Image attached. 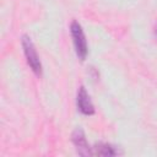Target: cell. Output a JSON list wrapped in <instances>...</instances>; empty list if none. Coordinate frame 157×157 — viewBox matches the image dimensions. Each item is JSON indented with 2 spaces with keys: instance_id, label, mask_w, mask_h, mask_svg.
I'll return each mask as SVG.
<instances>
[{
  "instance_id": "1",
  "label": "cell",
  "mask_w": 157,
  "mask_h": 157,
  "mask_svg": "<svg viewBox=\"0 0 157 157\" xmlns=\"http://www.w3.org/2000/svg\"><path fill=\"white\" fill-rule=\"evenodd\" d=\"M70 29H71V36H72V42H74L76 54L81 60H85L87 56V42H86L85 33L82 31V27L78 22L74 21L70 26Z\"/></svg>"
},
{
  "instance_id": "2",
  "label": "cell",
  "mask_w": 157,
  "mask_h": 157,
  "mask_svg": "<svg viewBox=\"0 0 157 157\" xmlns=\"http://www.w3.org/2000/svg\"><path fill=\"white\" fill-rule=\"evenodd\" d=\"M22 47H23V52H25L27 63L31 66V69L33 70V72L36 75H42V64H40L37 50H36L29 37H27V36L22 37Z\"/></svg>"
},
{
  "instance_id": "3",
  "label": "cell",
  "mask_w": 157,
  "mask_h": 157,
  "mask_svg": "<svg viewBox=\"0 0 157 157\" xmlns=\"http://www.w3.org/2000/svg\"><path fill=\"white\" fill-rule=\"evenodd\" d=\"M72 142H74L78 155H81V156H91V155H93V152L91 151V148L88 146V142L86 140V136H85V132L82 131V129L77 128L72 132Z\"/></svg>"
},
{
  "instance_id": "4",
  "label": "cell",
  "mask_w": 157,
  "mask_h": 157,
  "mask_svg": "<svg viewBox=\"0 0 157 157\" xmlns=\"http://www.w3.org/2000/svg\"><path fill=\"white\" fill-rule=\"evenodd\" d=\"M77 108L85 115H92L94 113V107L90 99V96L83 86H81L77 91Z\"/></svg>"
},
{
  "instance_id": "5",
  "label": "cell",
  "mask_w": 157,
  "mask_h": 157,
  "mask_svg": "<svg viewBox=\"0 0 157 157\" xmlns=\"http://www.w3.org/2000/svg\"><path fill=\"white\" fill-rule=\"evenodd\" d=\"M93 155H98V156H115L118 155V151L108 144H97L94 147Z\"/></svg>"
},
{
  "instance_id": "6",
  "label": "cell",
  "mask_w": 157,
  "mask_h": 157,
  "mask_svg": "<svg viewBox=\"0 0 157 157\" xmlns=\"http://www.w3.org/2000/svg\"><path fill=\"white\" fill-rule=\"evenodd\" d=\"M156 34H157V29H156Z\"/></svg>"
}]
</instances>
